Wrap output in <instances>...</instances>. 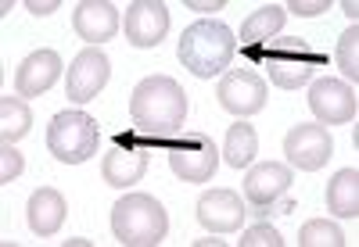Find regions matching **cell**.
Masks as SVG:
<instances>
[{"label": "cell", "mask_w": 359, "mask_h": 247, "mask_svg": "<svg viewBox=\"0 0 359 247\" xmlns=\"http://www.w3.org/2000/svg\"><path fill=\"white\" fill-rule=\"evenodd\" d=\"M130 118L144 136H172L187 118V94L172 76H147L130 97Z\"/></svg>", "instance_id": "obj_1"}, {"label": "cell", "mask_w": 359, "mask_h": 247, "mask_svg": "<svg viewBox=\"0 0 359 247\" xmlns=\"http://www.w3.org/2000/svg\"><path fill=\"white\" fill-rule=\"evenodd\" d=\"M233 50H237V36L230 33V25L223 22H194L180 33V47H176V57L191 76L198 79H216L230 69L233 61Z\"/></svg>", "instance_id": "obj_2"}, {"label": "cell", "mask_w": 359, "mask_h": 247, "mask_svg": "<svg viewBox=\"0 0 359 247\" xmlns=\"http://www.w3.org/2000/svg\"><path fill=\"white\" fill-rule=\"evenodd\" d=\"M111 233L118 244H162L169 233V215L151 194H126L111 208Z\"/></svg>", "instance_id": "obj_3"}, {"label": "cell", "mask_w": 359, "mask_h": 247, "mask_svg": "<svg viewBox=\"0 0 359 247\" xmlns=\"http://www.w3.org/2000/svg\"><path fill=\"white\" fill-rule=\"evenodd\" d=\"M255 61L266 69L269 83L280 86V90H298L306 86L316 69H320V54L298 36L287 40H269L266 47H255Z\"/></svg>", "instance_id": "obj_4"}, {"label": "cell", "mask_w": 359, "mask_h": 247, "mask_svg": "<svg viewBox=\"0 0 359 247\" xmlns=\"http://www.w3.org/2000/svg\"><path fill=\"white\" fill-rule=\"evenodd\" d=\"M47 150L62 165H83L97 150V122L86 111H57L47 126Z\"/></svg>", "instance_id": "obj_5"}, {"label": "cell", "mask_w": 359, "mask_h": 247, "mask_svg": "<svg viewBox=\"0 0 359 247\" xmlns=\"http://www.w3.org/2000/svg\"><path fill=\"white\" fill-rule=\"evenodd\" d=\"M216 97H219V108L230 111L233 118H252L266 108L269 94H266V79L255 72V69H226L219 76V86H216Z\"/></svg>", "instance_id": "obj_6"}, {"label": "cell", "mask_w": 359, "mask_h": 247, "mask_svg": "<svg viewBox=\"0 0 359 247\" xmlns=\"http://www.w3.org/2000/svg\"><path fill=\"white\" fill-rule=\"evenodd\" d=\"M169 169L184 183H208L219 169V150H216L212 136L184 133L169 147Z\"/></svg>", "instance_id": "obj_7"}, {"label": "cell", "mask_w": 359, "mask_h": 247, "mask_svg": "<svg viewBox=\"0 0 359 247\" xmlns=\"http://www.w3.org/2000/svg\"><path fill=\"white\" fill-rule=\"evenodd\" d=\"M284 154H287V165L298 172H316L331 162L334 154V140L327 133V126L320 122H298L291 126V133L284 136Z\"/></svg>", "instance_id": "obj_8"}, {"label": "cell", "mask_w": 359, "mask_h": 247, "mask_svg": "<svg viewBox=\"0 0 359 247\" xmlns=\"http://www.w3.org/2000/svg\"><path fill=\"white\" fill-rule=\"evenodd\" d=\"M108 76H111V61L104 50L97 47H86L76 54V61L65 72V94L72 104H90L101 90L108 86Z\"/></svg>", "instance_id": "obj_9"}, {"label": "cell", "mask_w": 359, "mask_h": 247, "mask_svg": "<svg viewBox=\"0 0 359 247\" xmlns=\"http://www.w3.org/2000/svg\"><path fill=\"white\" fill-rule=\"evenodd\" d=\"M309 111L316 115L320 126H345L359 111L355 86H348L341 79H316L309 86Z\"/></svg>", "instance_id": "obj_10"}, {"label": "cell", "mask_w": 359, "mask_h": 247, "mask_svg": "<svg viewBox=\"0 0 359 247\" xmlns=\"http://www.w3.org/2000/svg\"><path fill=\"white\" fill-rule=\"evenodd\" d=\"M291 190V165L284 162H262V165H252L248 176H245V201L262 215L277 211V204L284 201V194Z\"/></svg>", "instance_id": "obj_11"}, {"label": "cell", "mask_w": 359, "mask_h": 247, "mask_svg": "<svg viewBox=\"0 0 359 247\" xmlns=\"http://www.w3.org/2000/svg\"><path fill=\"white\" fill-rule=\"evenodd\" d=\"M123 33L130 47L155 50L169 36V8L158 4V0H137L123 15Z\"/></svg>", "instance_id": "obj_12"}, {"label": "cell", "mask_w": 359, "mask_h": 247, "mask_svg": "<svg viewBox=\"0 0 359 247\" xmlns=\"http://www.w3.org/2000/svg\"><path fill=\"white\" fill-rule=\"evenodd\" d=\"M245 197H237L233 190L226 187H216V190H205L198 197V223L208 230V233H237L245 226Z\"/></svg>", "instance_id": "obj_13"}, {"label": "cell", "mask_w": 359, "mask_h": 247, "mask_svg": "<svg viewBox=\"0 0 359 247\" xmlns=\"http://www.w3.org/2000/svg\"><path fill=\"white\" fill-rule=\"evenodd\" d=\"M144 172H147V150L133 147V136H115L111 150L101 162V179L115 190H126L144 179Z\"/></svg>", "instance_id": "obj_14"}, {"label": "cell", "mask_w": 359, "mask_h": 247, "mask_svg": "<svg viewBox=\"0 0 359 247\" xmlns=\"http://www.w3.org/2000/svg\"><path fill=\"white\" fill-rule=\"evenodd\" d=\"M57 79H62V57H57V50H33L15 69V94L43 97Z\"/></svg>", "instance_id": "obj_15"}, {"label": "cell", "mask_w": 359, "mask_h": 247, "mask_svg": "<svg viewBox=\"0 0 359 247\" xmlns=\"http://www.w3.org/2000/svg\"><path fill=\"white\" fill-rule=\"evenodd\" d=\"M72 29H76L79 40L97 47V43H104L118 33V8L108 4V0H83L72 11Z\"/></svg>", "instance_id": "obj_16"}, {"label": "cell", "mask_w": 359, "mask_h": 247, "mask_svg": "<svg viewBox=\"0 0 359 247\" xmlns=\"http://www.w3.org/2000/svg\"><path fill=\"white\" fill-rule=\"evenodd\" d=\"M69 219V204L65 197L57 194L54 187H36L33 197H29V211H25V223L36 237H54L57 230L65 226Z\"/></svg>", "instance_id": "obj_17"}, {"label": "cell", "mask_w": 359, "mask_h": 247, "mask_svg": "<svg viewBox=\"0 0 359 247\" xmlns=\"http://www.w3.org/2000/svg\"><path fill=\"white\" fill-rule=\"evenodd\" d=\"M327 211L334 219H355L359 215V172L355 169H341L327 183Z\"/></svg>", "instance_id": "obj_18"}, {"label": "cell", "mask_w": 359, "mask_h": 247, "mask_svg": "<svg viewBox=\"0 0 359 247\" xmlns=\"http://www.w3.org/2000/svg\"><path fill=\"white\" fill-rule=\"evenodd\" d=\"M284 22H287L284 4H259L241 25V43H248V47L269 43L284 29Z\"/></svg>", "instance_id": "obj_19"}, {"label": "cell", "mask_w": 359, "mask_h": 247, "mask_svg": "<svg viewBox=\"0 0 359 247\" xmlns=\"http://www.w3.org/2000/svg\"><path fill=\"white\" fill-rule=\"evenodd\" d=\"M255 154H259L255 126H248V122H233V126L226 129V140H223V162L230 169H248L255 162Z\"/></svg>", "instance_id": "obj_20"}, {"label": "cell", "mask_w": 359, "mask_h": 247, "mask_svg": "<svg viewBox=\"0 0 359 247\" xmlns=\"http://www.w3.org/2000/svg\"><path fill=\"white\" fill-rule=\"evenodd\" d=\"M33 126V111H29L25 97H4L0 104V133H4V143H15L29 133Z\"/></svg>", "instance_id": "obj_21"}, {"label": "cell", "mask_w": 359, "mask_h": 247, "mask_svg": "<svg viewBox=\"0 0 359 247\" xmlns=\"http://www.w3.org/2000/svg\"><path fill=\"white\" fill-rule=\"evenodd\" d=\"M298 244H306V247H341L345 233L331 219H309L302 230H298Z\"/></svg>", "instance_id": "obj_22"}, {"label": "cell", "mask_w": 359, "mask_h": 247, "mask_svg": "<svg viewBox=\"0 0 359 247\" xmlns=\"http://www.w3.org/2000/svg\"><path fill=\"white\" fill-rule=\"evenodd\" d=\"M334 61H338V69L341 76L355 86L359 83V29H345L341 40H338V50H334Z\"/></svg>", "instance_id": "obj_23"}, {"label": "cell", "mask_w": 359, "mask_h": 247, "mask_svg": "<svg viewBox=\"0 0 359 247\" xmlns=\"http://www.w3.org/2000/svg\"><path fill=\"white\" fill-rule=\"evenodd\" d=\"M237 244H245V247H284L287 240L280 237V230H273L266 219L262 223H255V226H248L245 233H241V240Z\"/></svg>", "instance_id": "obj_24"}, {"label": "cell", "mask_w": 359, "mask_h": 247, "mask_svg": "<svg viewBox=\"0 0 359 247\" xmlns=\"http://www.w3.org/2000/svg\"><path fill=\"white\" fill-rule=\"evenodd\" d=\"M25 162H22V150H15L11 143H4V150H0V179L4 183H15L22 176Z\"/></svg>", "instance_id": "obj_25"}, {"label": "cell", "mask_w": 359, "mask_h": 247, "mask_svg": "<svg viewBox=\"0 0 359 247\" xmlns=\"http://www.w3.org/2000/svg\"><path fill=\"white\" fill-rule=\"evenodd\" d=\"M284 11L294 18H316L323 11H331V4L327 0H291V4H284Z\"/></svg>", "instance_id": "obj_26"}, {"label": "cell", "mask_w": 359, "mask_h": 247, "mask_svg": "<svg viewBox=\"0 0 359 247\" xmlns=\"http://www.w3.org/2000/svg\"><path fill=\"white\" fill-rule=\"evenodd\" d=\"M57 8H62V0H25V11H29V15H36V18L54 15Z\"/></svg>", "instance_id": "obj_27"}, {"label": "cell", "mask_w": 359, "mask_h": 247, "mask_svg": "<svg viewBox=\"0 0 359 247\" xmlns=\"http://www.w3.org/2000/svg\"><path fill=\"white\" fill-rule=\"evenodd\" d=\"M184 4H187L191 11H201V15H205V11H223L226 0H212V4H201V0H184Z\"/></svg>", "instance_id": "obj_28"}, {"label": "cell", "mask_w": 359, "mask_h": 247, "mask_svg": "<svg viewBox=\"0 0 359 247\" xmlns=\"http://www.w3.org/2000/svg\"><path fill=\"white\" fill-rule=\"evenodd\" d=\"M341 11L352 18V25H355V15H359V4H355V0H341Z\"/></svg>", "instance_id": "obj_29"}]
</instances>
